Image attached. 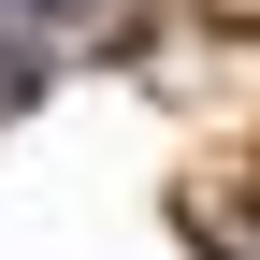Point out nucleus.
Segmentation results:
<instances>
[{
    "label": "nucleus",
    "instance_id": "1",
    "mask_svg": "<svg viewBox=\"0 0 260 260\" xmlns=\"http://www.w3.org/2000/svg\"><path fill=\"white\" fill-rule=\"evenodd\" d=\"M44 15H58V0H44Z\"/></svg>",
    "mask_w": 260,
    "mask_h": 260
}]
</instances>
